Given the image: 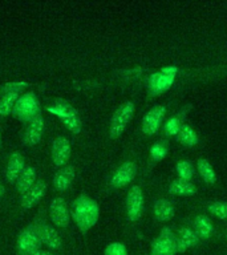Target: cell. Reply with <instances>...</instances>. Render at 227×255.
<instances>
[{
    "label": "cell",
    "instance_id": "cell-28",
    "mask_svg": "<svg viewBox=\"0 0 227 255\" xmlns=\"http://www.w3.org/2000/svg\"><path fill=\"white\" fill-rule=\"evenodd\" d=\"M105 255H127V250L123 243L113 242L107 246Z\"/></svg>",
    "mask_w": 227,
    "mask_h": 255
},
{
    "label": "cell",
    "instance_id": "cell-18",
    "mask_svg": "<svg viewBox=\"0 0 227 255\" xmlns=\"http://www.w3.org/2000/svg\"><path fill=\"white\" fill-rule=\"evenodd\" d=\"M73 179H75V167L64 166L55 174L53 185H55V187L59 191H64L71 186V183Z\"/></svg>",
    "mask_w": 227,
    "mask_h": 255
},
{
    "label": "cell",
    "instance_id": "cell-22",
    "mask_svg": "<svg viewBox=\"0 0 227 255\" xmlns=\"http://www.w3.org/2000/svg\"><path fill=\"white\" fill-rule=\"evenodd\" d=\"M177 138L185 146H194L198 143V135L193 130V128L186 124L181 125L178 133H177Z\"/></svg>",
    "mask_w": 227,
    "mask_h": 255
},
{
    "label": "cell",
    "instance_id": "cell-20",
    "mask_svg": "<svg viewBox=\"0 0 227 255\" xmlns=\"http://www.w3.org/2000/svg\"><path fill=\"white\" fill-rule=\"evenodd\" d=\"M169 193L171 195H179V197H189L197 193V187L189 181L183 179H175L169 186Z\"/></svg>",
    "mask_w": 227,
    "mask_h": 255
},
{
    "label": "cell",
    "instance_id": "cell-21",
    "mask_svg": "<svg viewBox=\"0 0 227 255\" xmlns=\"http://www.w3.org/2000/svg\"><path fill=\"white\" fill-rule=\"evenodd\" d=\"M194 227L198 238L202 239H209L211 237V234H213V231H214V227H213V223H211L210 218L203 214L195 217Z\"/></svg>",
    "mask_w": 227,
    "mask_h": 255
},
{
    "label": "cell",
    "instance_id": "cell-2",
    "mask_svg": "<svg viewBox=\"0 0 227 255\" xmlns=\"http://www.w3.org/2000/svg\"><path fill=\"white\" fill-rule=\"evenodd\" d=\"M41 238L39 234V226H27L17 237L16 249L19 255H36L41 250Z\"/></svg>",
    "mask_w": 227,
    "mask_h": 255
},
{
    "label": "cell",
    "instance_id": "cell-9",
    "mask_svg": "<svg viewBox=\"0 0 227 255\" xmlns=\"http://www.w3.org/2000/svg\"><path fill=\"white\" fill-rule=\"evenodd\" d=\"M49 215L52 222L57 227H67L71 222V213L68 210V206L63 198L52 199L49 203Z\"/></svg>",
    "mask_w": 227,
    "mask_h": 255
},
{
    "label": "cell",
    "instance_id": "cell-31",
    "mask_svg": "<svg viewBox=\"0 0 227 255\" xmlns=\"http://www.w3.org/2000/svg\"><path fill=\"white\" fill-rule=\"evenodd\" d=\"M36 255H53V254H52V253H49V251L40 250L39 253H37V254H36Z\"/></svg>",
    "mask_w": 227,
    "mask_h": 255
},
{
    "label": "cell",
    "instance_id": "cell-7",
    "mask_svg": "<svg viewBox=\"0 0 227 255\" xmlns=\"http://www.w3.org/2000/svg\"><path fill=\"white\" fill-rule=\"evenodd\" d=\"M143 211V193L139 186H131L126 197V214L130 222L141 218Z\"/></svg>",
    "mask_w": 227,
    "mask_h": 255
},
{
    "label": "cell",
    "instance_id": "cell-19",
    "mask_svg": "<svg viewBox=\"0 0 227 255\" xmlns=\"http://www.w3.org/2000/svg\"><path fill=\"white\" fill-rule=\"evenodd\" d=\"M36 183V171L35 167L25 166L24 167L23 173L20 174V177L16 181V189L20 194L27 193L33 185Z\"/></svg>",
    "mask_w": 227,
    "mask_h": 255
},
{
    "label": "cell",
    "instance_id": "cell-16",
    "mask_svg": "<svg viewBox=\"0 0 227 255\" xmlns=\"http://www.w3.org/2000/svg\"><path fill=\"white\" fill-rule=\"evenodd\" d=\"M39 234L40 238H41V242L48 246L52 250H60L61 249V238H60L59 233L53 229L52 226L47 225V223H43L39 226Z\"/></svg>",
    "mask_w": 227,
    "mask_h": 255
},
{
    "label": "cell",
    "instance_id": "cell-15",
    "mask_svg": "<svg viewBox=\"0 0 227 255\" xmlns=\"http://www.w3.org/2000/svg\"><path fill=\"white\" fill-rule=\"evenodd\" d=\"M175 239H177V253H185L191 247L198 245V235L189 227H182L178 231V235L175 237Z\"/></svg>",
    "mask_w": 227,
    "mask_h": 255
},
{
    "label": "cell",
    "instance_id": "cell-29",
    "mask_svg": "<svg viewBox=\"0 0 227 255\" xmlns=\"http://www.w3.org/2000/svg\"><path fill=\"white\" fill-rule=\"evenodd\" d=\"M179 128H181V125H179V120L174 117V119H170L166 123V125H165V131H166L167 135H174L178 133Z\"/></svg>",
    "mask_w": 227,
    "mask_h": 255
},
{
    "label": "cell",
    "instance_id": "cell-26",
    "mask_svg": "<svg viewBox=\"0 0 227 255\" xmlns=\"http://www.w3.org/2000/svg\"><path fill=\"white\" fill-rule=\"evenodd\" d=\"M177 173L179 175V179H183V181H189V179L193 178V174H194V169H193V165H191L189 161H179L177 163Z\"/></svg>",
    "mask_w": 227,
    "mask_h": 255
},
{
    "label": "cell",
    "instance_id": "cell-11",
    "mask_svg": "<svg viewBox=\"0 0 227 255\" xmlns=\"http://www.w3.org/2000/svg\"><path fill=\"white\" fill-rule=\"evenodd\" d=\"M71 158V143L65 137H57L52 143V159L57 167L67 166Z\"/></svg>",
    "mask_w": 227,
    "mask_h": 255
},
{
    "label": "cell",
    "instance_id": "cell-5",
    "mask_svg": "<svg viewBox=\"0 0 227 255\" xmlns=\"http://www.w3.org/2000/svg\"><path fill=\"white\" fill-rule=\"evenodd\" d=\"M39 112V103H37L35 95H32V93H27L21 99L17 100V104L13 108V116L21 121H31L36 116L40 115Z\"/></svg>",
    "mask_w": 227,
    "mask_h": 255
},
{
    "label": "cell",
    "instance_id": "cell-4",
    "mask_svg": "<svg viewBox=\"0 0 227 255\" xmlns=\"http://www.w3.org/2000/svg\"><path fill=\"white\" fill-rule=\"evenodd\" d=\"M177 239L170 227H163L159 235L151 242L150 255H175Z\"/></svg>",
    "mask_w": 227,
    "mask_h": 255
},
{
    "label": "cell",
    "instance_id": "cell-30",
    "mask_svg": "<svg viewBox=\"0 0 227 255\" xmlns=\"http://www.w3.org/2000/svg\"><path fill=\"white\" fill-rule=\"evenodd\" d=\"M150 153L151 157L158 161V159L163 158V157L166 155V147L163 146L162 143H154V145L151 146Z\"/></svg>",
    "mask_w": 227,
    "mask_h": 255
},
{
    "label": "cell",
    "instance_id": "cell-6",
    "mask_svg": "<svg viewBox=\"0 0 227 255\" xmlns=\"http://www.w3.org/2000/svg\"><path fill=\"white\" fill-rule=\"evenodd\" d=\"M53 112L63 120V123L67 125V128L72 133L77 134L81 131V120L79 117V113L69 104L60 101V103H57V107L53 109Z\"/></svg>",
    "mask_w": 227,
    "mask_h": 255
},
{
    "label": "cell",
    "instance_id": "cell-25",
    "mask_svg": "<svg viewBox=\"0 0 227 255\" xmlns=\"http://www.w3.org/2000/svg\"><path fill=\"white\" fill-rule=\"evenodd\" d=\"M173 76H167L165 73H155L151 77V88H154L155 92H162L165 89L170 87V84L173 83Z\"/></svg>",
    "mask_w": 227,
    "mask_h": 255
},
{
    "label": "cell",
    "instance_id": "cell-23",
    "mask_svg": "<svg viewBox=\"0 0 227 255\" xmlns=\"http://www.w3.org/2000/svg\"><path fill=\"white\" fill-rule=\"evenodd\" d=\"M17 92H7L0 100V119L7 117L15 108V103L17 101Z\"/></svg>",
    "mask_w": 227,
    "mask_h": 255
},
{
    "label": "cell",
    "instance_id": "cell-34",
    "mask_svg": "<svg viewBox=\"0 0 227 255\" xmlns=\"http://www.w3.org/2000/svg\"><path fill=\"white\" fill-rule=\"evenodd\" d=\"M226 239H227V234H226Z\"/></svg>",
    "mask_w": 227,
    "mask_h": 255
},
{
    "label": "cell",
    "instance_id": "cell-32",
    "mask_svg": "<svg viewBox=\"0 0 227 255\" xmlns=\"http://www.w3.org/2000/svg\"><path fill=\"white\" fill-rule=\"evenodd\" d=\"M4 191H5V190H4L3 183L0 182V198H1V197H3V195H4Z\"/></svg>",
    "mask_w": 227,
    "mask_h": 255
},
{
    "label": "cell",
    "instance_id": "cell-10",
    "mask_svg": "<svg viewBox=\"0 0 227 255\" xmlns=\"http://www.w3.org/2000/svg\"><path fill=\"white\" fill-rule=\"evenodd\" d=\"M135 174H137L135 163L131 162V161H126V162H123L121 166L115 169L111 178V185L115 189L126 186L127 183H130L134 179Z\"/></svg>",
    "mask_w": 227,
    "mask_h": 255
},
{
    "label": "cell",
    "instance_id": "cell-33",
    "mask_svg": "<svg viewBox=\"0 0 227 255\" xmlns=\"http://www.w3.org/2000/svg\"><path fill=\"white\" fill-rule=\"evenodd\" d=\"M0 146H1V137H0Z\"/></svg>",
    "mask_w": 227,
    "mask_h": 255
},
{
    "label": "cell",
    "instance_id": "cell-24",
    "mask_svg": "<svg viewBox=\"0 0 227 255\" xmlns=\"http://www.w3.org/2000/svg\"><path fill=\"white\" fill-rule=\"evenodd\" d=\"M197 169H198L199 174L205 179V182L207 183H214L217 181V175L215 171L211 166V163L205 158H199L197 162Z\"/></svg>",
    "mask_w": 227,
    "mask_h": 255
},
{
    "label": "cell",
    "instance_id": "cell-14",
    "mask_svg": "<svg viewBox=\"0 0 227 255\" xmlns=\"http://www.w3.org/2000/svg\"><path fill=\"white\" fill-rule=\"evenodd\" d=\"M24 167H25V165H24L23 155L20 154L19 151H13L8 158L7 169H5V178H7L8 182H16L20 174L23 173Z\"/></svg>",
    "mask_w": 227,
    "mask_h": 255
},
{
    "label": "cell",
    "instance_id": "cell-1",
    "mask_svg": "<svg viewBox=\"0 0 227 255\" xmlns=\"http://www.w3.org/2000/svg\"><path fill=\"white\" fill-rule=\"evenodd\" d=\"M72 217L80 230L85 233L95 226L100 217V207L88 195H79L72 205Z\"/></svg>",
    "mask_w": 227,
    "mask_h": 255
},
{
    "label": "cell",
    "instance_id": "cell-12",
    "mask_svg": "<svg viewBox=\"0 0 227 255\" xmlns=\"http://www.w3.org/2000/svg\"><path fill=\"white\" fill-rule=\"evenodd\" d=\"M47 191V182L40 179V181H36V183L33 186L21 195V201H20V205L23 209H32L33 206H36L37 203L40 202V199L43 198L44 194Z\"/></svg>",
    "mask_w": 227,
    "mask_h": 255
},
{
    "label": "cell",
    "instance_id": "cell-8",
    "mask_svg": "<svg viewBox=\"0 0 227 255\" xmlns=\"http://www.w3.org/2000/svg\"><path fill=\"white\" fill-rule=\"evenodd\" d=\"M166 113V108L163 105H155L154 108H151L150 111L147 112L145 117L142 120V125H141V130L143 134L153 135L158 131L162 120Z\"/></svg>",
    "mask_w": 227,
    "mask_h": 255
},
{
    "label": "cell",
    "instance_id": "cell-13",
    "mask_svg": "<svg viewBox=\"0 0 227 255\" xmlns=\"http://www.w3.org/2000/svg\"><path fill=\"white\" fill-rule=\"evenodd\" d=\"M44 127H45V123H44L43 116L37 115L35 119H32L24 134V142L27 143L28 146L37 145L44 134Z\"/></svg>",
    "mask_w": 227,
    "mask_h": 255
},
{
    "label": "cell",
    "instance_id": "cell-27",
    "mask_svg": "<svg viewBox=\"0 0 227 255\" xmlns=\"http://www.w3.org/2000/svg\"><path fill=\"white\" fill-rule=\"evenodd\" d=\"M209 211L219 219H227V202H213L209 205Z\"/></svg>",
    "mask_w": 227,
    "mask_h": 255
},
{
    "label": "cell",
    "instance_id": "cell-17",
    "mask_svg": "<svg viewBox=\"0 0 227 255\" xmlns=\"http://www.w3.org/2000/svg\"><path fill=\"white\" fill-rule=\"evenodd\" d=\"M153 211H154V217L158 219L159 222H169L170 219H173L175 214L174 205L170 201L163 198L155 201Z\"/></svg>",
    "mask_w": 227,
    "mask_h": 255
},
{
    "label": "cell",
    "instance_id": "cell-3",
    "mask_svg": "<svg viewBox=\"0 0 227 255\" xmlns=\"http://www.w3.org/2000/svg\"><path fill=\"white\" fill-rule=\"evenodd\" d=\"M135 112L134 104L131 101L121 104V107L117 108V111L113 113L109 124V134L112 138H118L122 134L123 130L126 129L127 124L130 123Z\"/></svg>",
    "mask_w": 227,
    "mask_h": 255
}]
</instances>
